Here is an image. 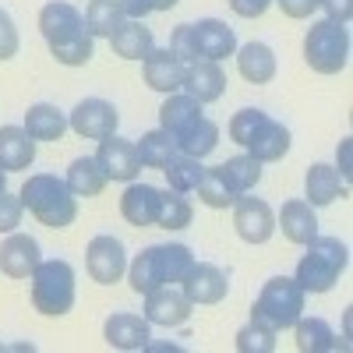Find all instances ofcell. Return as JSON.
<instances>
[{"mask_svg":"<svg viewBox=\"0 0 353 353\" xmlns=\"http://www.w3.org/2000/svg\"><path fill=\"white\" fill-rule=\"evenodd\" d=\"M21 205L32 212L43 226L50 230H64L78 219V198L68 188V181L53 173H32L28 181L21 184Z\"/></svg>","mask_w":353,"mask_h":353,"instance_id":"obj_1","label":"cell"},{"mask_svg":"<svg viewBox=\"0 0 353 353\" xmlns=\"http://www.w3.org/2000/svg\"><path fill=\"white\" fill-rule=\"evenodd\" d=\"M346 261H350V251L343 241L336 237H314L307 244V254L297 261V279L304 293H329L339 276L346 272Z\"/></svg>","mask_w":353,"mask_h":353,"instance_id":"obj_2","label":"cell"},{"mask_svg":"<svg viewBox=\"0 0 353 353\" xmlns=\"http://www.w3.org/2000/svg\"><path fill=\"white\" fill-rule=\"evenodd\" d=\"M304 297L307 293L301 290L297 279L272 276L269 283L261 286L258 301L251 307V318L261 321V325H269L272 332H286V329L297 325V318L304 314Z\"/></svg>","mask_w":353,"mask_h":353,"instance_id":"obj_3","label":"cell"},{"mask_svg":"<svg viewBox=\"0 0 353 353\" xmlns=\"http://www.w3.org/2000/svg\"><path fill=\"white\" fill-rule=\"evenodd\" d=\"M28 297H32V307L61 318L74 307V269L64 258L53 261H39V269L28 276Z\"/></svg>","mask_w":353,"mask_h":353,"instance_id":"obj_4","label":"cell"},{"mask_svg":"<svg viewBox=\"0 0 353 353\" xmlns=\"http://www.w3.org/2000/svg\"><path fill=\"white\" fill-rule=\"evenodd\" d=\"M304 61L318 74H339L350 64V28L332 18L314 21L304 36Z\"/></svg>","mask_w":353,"mask_h":353,"instance_id":"obj_5","label":"cell"},{"mask_svg":"<svg viewBox=\"0 0 353 353\" xmlns=\"http://www.w3.org/2000/svg\"><path fill=\"white\" fill-rule=\"evenodd\" d=\"M233 230L244 244H265L276 233V212L265 198L241 194L233 201Z\"/></svg>","mask_w":353,"mask_h":353,"instance_id":"obj_6","label":"cell"},{"mask_svg":"<svg viewBox=\"0 0 353 353\" xmlns=\"http://www.w3.org/2000/svg\"><path fill=\"white\" fill-rule=\"evenodd\" d=\"M85 269L103 286L121 283V276L128 272V251H124V244L117 237H110V233L92 237V244H88V251H85Z\"/></svg>","mask_w":353,"mask_h":353,"instance_id":"obj_7","label":"cell"},{"mask_svg":"<svg viewBox=\"0 0 353 353\" xmlns=\"http://www.w3.org/2000/svg\"><path fill=\"white\" fill-rule=\"evenodd\" d=\"M68 124H71V131L81 134V138L103 141V138L117 134L121 113H117V106L106 103V99H81V103L68 113Z\"/></svg>","mask_w":353,"mask_h":353,"instance_id":"obj_8","label":"cell"},{"mask_svg":"<svg viewBox=\"0 0 353 353\" xmlns=\"http://www.w3.org/2000/svg\"><path fill=\"white\" fill-rule=\"evenodd\" d=\"M191 301L181 286H159L152 293H145V318H149V325H166V329H176L184 325L191 318Z\"/></svg>","mask_w":353,"mask_h":353,"instance_id":"obj_9","label":"cell"},{"mask_svg":"<svg viewBox=\"0 0 353 353\" xmlns=\"http://www.w3.org/2000/svg\"><path fill=\"white\" fill-rule=\"evenodd\" d=\"M191 39H194V50H198V61L223 64L226 57L237 53V32L219 18H201L198 25H191Z\"/></svg>","mask_w":353,"mask_h":353,"instance_id":"obj_10","label":"cell"},{"mask_svg":"<svg viewBox=\"0 0 353 353\" xmlns=\"http://www.w3.org/2000/svg\"><path fill=\"white\" fill-rule=\"evenodd\" d=\"M103 339L110 350H121V353H131V350H145L149 346V318L145 314H131V311H117L106 318L103 325Z\"/></svg>","mask_w":353,"mask_h":353,"instance_id":"obj_11","label":"cell"},{"mask_svg":"<svg viewBox=\"0 0 353 353\" xmlns=\"http://www.w3.org/2000/svg\"><path fill=\"white\" fill-rule=\"evenodd\" d=\"M96 159H99V166L106 170L110 181H121V184H131L134 176L141 173V159H138L134 141L117 138V134H110V138H103V141H99Z\"/></svg>","mask_w":353,"mask_h":353,"instance_id":"obj_12","label":"cell"},{"mask_svg":"<svg viewBox=\"0 0 353 353\" xmlns=\"http://www.w3.org/2000/svg\"><path fill=\"white\" fill-rule=\"evenodd\" d=\"M43 261V251L36 244V237L28 233H8V241L0 244V272L11 279H28Z\"/></svg>","mask_w":353,"mask_h":353,"instance_id":"obj_13","label":"cell"},{"mask_svg":"<svg viewBox=\"0 0 353 353\" xmlns=\"http://www.w3.org/2000/svg\"><path fill=\"white\" fill-rule=\"evenodd\" d=\"M39 32L46 36V43H68V39H78L85 36V14L78 8H71L68 0H53L39 11Z\"/></svg>","mask_w":353,"mask_h":353,"instance_id":"obj_14","label":"cell"},{"mask_svg":"<svg viewBox=\"0 0 353 353\" xmlns=\"http://www.w3.org/2000/svg\"><path fill=\"white\" fill-rule=\"evenodd\" d=\"M181 290L188 293L191 304H219L230 293V279L219 265L212 261H194V269L188 272V279L181 283Z\"/></svg>","mask_w":353,"mask_h":353,"instance_id":"obj_15","label":"cell"},{"mask_svg":"<svg viewBox=\"0 0 353 353\" xmlns=\"http://www.w3.org/2000/svg\"><path fill=\"white\" fill-rule=\"evenodd\" d=\"M141 68H145V85L156 88V92H163V96L181 92V88H184L188 64L181 61V57H173L170 46H166V50H152V53L141 61Z\"/></svg>","mask_w":353,"mask_h":353,"instance_id":"obj_16","label":"cell"},{"mask_svg":"<svg viewBox=\"0 0 353 353\" xmlns=\"http://www.w3.org/2000/svg\"><path fill=\"white\" fill-rule=\"evenodd\" d=\"M159 201H163V191L159 188H152V184H128L124 188V194H121V216L131 223V226H138V230H145V226H156V219H159Z\"/></svg>","mask_w":353,"mask_h":353,"instance_id":"obj_17","label":"cell"},{"mask_svg":"<svg viewBox=\"0 0 353 353\" xmlns=\"http://www.w3.org/2000/svg\"><path fill=\"white\" fill-rule=\"evenodd\" d=\"M276 226L283 230V237H286L290 244L307 248V244L318 237V216H314V205H307V201H301V198L286 201L283 209H279V216H276Z\"/></svg>","mask_w":353,"mask_h":353,"instance_id":"obj_18","label":"cell"},{"mask_svg":"<svg viewBox=\"0 0 353 353\" xmlns=\"http://www.w3.org/2000/svg\"><path fill=\"white\" fill-rule=\"evenodd\" d=\"M181 92L194 96L201 106L205 103H216L223 92H226V74L216 61H194L188 64V74H184V88Z\"/></svg>","mask_w":353,"mask_h":353,"instance_id":"obj_19","label":"cell"},{"mask_svg":"<svg viewBox=\"0 0 353 353\" xmlns=\"http://www.w3.org/2000/svg\"><path fill=\"white\" fill-rule=\"evenodd\" d=\"M36 159V138L28 134L25 128H0V170L11 173V170H28Z\"/></svg>","mask_w":353,"mask_h":353,"instance_id":"obj_20","label":"cell"},{"mask_svg":"<svg viewBox=\"0 0 353 353\" xmlns=\"http://www.w3.org/2000/svg\"><path fill=\"white\" fill-rule=\"evenodd\" d=\"M110 46H113L117 57H124V61H145V57L156 50V39H152V28H145V21L128 18L110 36Z\"/></svg>","mask_w":353,"mask_h":353,"instance_id":"obj_21","label":"cell"},{"mask_svg":"<svg viewBox=\"0 0 353 353\" xmlns=\"http://www.w3.org/2000/svg\"><path fill=\"white\" fill-rule=\"evenodd\" d=\"M128 283L134 293H152L159 286H170L166 283V272H163V254H159V244L145 248L141 254H134V261L128 265Z\"/></svg>","mask_w":353,"mask_h":353,"instance_id":"obj_22","label":"cell"},{"mask_svg":"<svg viewBox=\"0 0 353 353\" xmlns=\"http://www.w3.org/2000/svg\"><path fill=\"white\" fill-rule=\"evenodd\" d=\"M21 128L32 134L36 141H61L71 124H68V113L57 110L53 103H36V106H28Z\"/></svg>","mask_w":353,"mask_h":353,"instance_id":"obj_23","label":"cell"},{"mask_svg":"<svg viewBox=\"0 0 353 353\" xmlns=\"http://www.w3.org/2000/svg\"><path fill=\"white\" fill-rule=\"evenodd\" d=\"M198 121H201V103L188 92H170L166 103L159 106V128L170 134H184Z\"/></svg>","mask_w":353,"mask_h":353,"instance_id":"obj_24","label":"cell"},{"mask_svg":"<svg viewBox=\"0 0 353 353\" xmlns=\"http://www.w3.org/2000/svg\"><path fill=\"white\" fill-rule=\"evenodd\" d=\"M244 149H248V156H254L258 163H276V159H283V156L290 152V128L269 117V121L261 124V131L244 145Z\"/></svg>","mask_w":353,"mask_h":353,"instance_id":"obj_25","label":"cell"},{"mask_svg":"<svg viewBox=\"0 0 353 353\" xmlns=\"http://www.w3.org/2000/svg\"><path fill=\"white\" fill-rule=\"evenodd\" d=\"M343 194H346V184L339 181V173L332 166L314 163L307 170V176H304V198H307V205H314V209H318V205H332Z\"/></svg>","mask_w":353,"mask_h":353,"instance_id":"obj_26","label":"cell"},{"mask_svg":"<svg viewBox=\"0 0 353 353\" xmlns=\"http://www.w3.org/2000/svg\"><path fill=\"white\" fill-rule=\"evenodd\" d=\"M237 68L251 85H265L276 78V53L265 43H244L237 46Z\"/></svg>","mask_w":353,"mask_h":353,"instance_id":"obj_27","label":"cell"},{"mask_svg":"<svg viewBox=\"0 0 353 353\" xmlns=\"http://www.w3.org/2000/svg\"><path fill=\"white\" fill-rule=\"evenodd\" d=\"M124 21H128V14H124L121 0H88L85 28H88V36H92V39H110Z\"/></svg>","mask_w":353,"mask_h":353,"instance_id":"obj_28","label":"cell"},{"mask_svg":"<svg viewBox=\"0 0 353 353\" xmlns=\"http://www.w3.org/2000/svg\"><path fill=\"white\" fill-rule=\"evenodd\" d=\"M134 149H138L141 166H149V170H163L170 159L181 156L176 134H170V131H163V128H156V131H149V134H141V138L134 141Z\"/></svg>","mask_w":353,"mask_h":353,"instance_id":"obj_29","label":"cell"},{"mask_svg":"<svg viewBox=\"0 0 353 353\" xmlns=\"http://www.w3.org/2000/svg\"><path fill=\"white\" fill-rule=\"evenodd\" d=\"M68 188L74 191V198H92V194H99L103 188H106V170L99 166V159L96 156H78L71 166H68Z\"/></svg>","mask_w":353,"mask_h":353,"instance_id":"obj_30","label":"cell"},{"mask_svg":"<svg viewBox=\"0 0 353 353\" xmlns=\"http://www.w3.org/2000/svg\"><path fill=\"white\" fill-rule=\"evenodd\" d=\"M293 332H297V350L301 353H332L339 346V336L332 332V325L325 318H304L301 314Z\"/></svg>","mask_w":353,"mask_h":353,"instance_id":"obj_31","label":"cell"},{"mask_svg":"<svg viewBox=\"0 0 353 353\" xmlns=\"http://www.w3.org/2000/svg\"><path fill=\"white\" fill-rule=\"evenodd\" d=\"M176 145H181V156H194V159H205L216 145H219V124L201 117L198 124H191L184 134H176Z\"/></svg>","mask_w":353,"mask_h":353,"instance_id":"obj_32","label":"cell"},{"mask_svg":"<svg viewBox=\"0 0 353 353\" xmlns=\"http://www.w3.org/2000/svg\"><path fill=\"white\" fill-rule=\"evenodd\" d=\"M261 166L265 163H258L254 156H233V159H226L223 166H216L219 173H223V181L237 191V194H248V191H254L258 188V181H261Z\"/></svg>","mask_w":353,"mask_h":353,"instance_id":"obj_33","label":"cell"},{"mask_svg":"<svg viewBox=\"0 0 353 353\" xmlns=\"http://www.w3.org/2000/svg\"><path fill=\"white\" fill-rule=\"evenodd\" d=\"M163 173H166V184H170L173 191L191 194V191L201 184L205 166H201V159H194V156H176V159H170V163L163 166Z\"/></svg>","mask_w":353,"mask_h":353,"instance_id":"obj_34","label":"cell"},{"mask_svg":"<svg viewBox=\"0 0 353 353\" xmlns=\"http://www.w3.org/2000/svg\"><path fill=\"white\" fill-rule=\"evenodd\" d=\"M191 216H194V209H191L188 194L166 188V191H163V201H159V219H156V226H163V230H184V226H191Z\"/></svg>","mask_w":353,"mask_h":353,"instance_id":"obj_35","label":"cell"},{"mask_svg":"<svg viewBox=\"0 0 353 353\" xmlns=\"http://www.w3.org/2000/svg\"><path fill=\"white\" fill-rule=\"evenodd\" d=\"M194 194L201 198V205H209V209H233V201L241 198L223 181L219 170H205V176H201V184L194 188Z\"/></svg>","mask_w":353,"mask_h":353,"instance_id":"obj_36","label":"cell"},{"mask_svg":"<svg viewBox=\"0 0 353 353\" xmlns=\"http://www.w3.org/2000/svg\"><path fill=\"white\" fill-rule=\"evenodd\" d=\"M159 254H163V272H166V283L170 286H181L188 279V272L194 269V254L188 244H159Z\"/></svg>","mask_w":353,"mask_h":353,"instance_id":"obj_37","label":"cell"},{"mask_svg":"<svg viewBox=\"0 0 353 353\" xmlns=\"http://www.w3.org/2000/svg\"><path fill=\"white\" fill-rule=\"evenodd\" d=\"M276 336L279 332H272L269 325H261V321H248V325L233 336V346H237L241 353H272L276 350Z\"/></svg>","mask_w":353,"mask_h":353,"instance_id":"obj_38","label":"cell"},{"mask_svg":"<svg viewBox=\"0 0 353 353\" xmlns=\"http://www.w3.org/2000/svg\"><path fill=\"white\" fill-rule=\"evenodd\" d=\"M50 57L57 64H64V68H81L92 61V36H78V39H68V43H53L50 46Z\"/></svg>","mask_w":353,"mask_h":353,"instance_id":"obj_39","label":"cell"},{"mask_svg":"<svg viewBox=\"0 0 353 353\" xmlns=\"http://www.w3.org/2000/svg\"><path fill=\"white\" fill-rule=\"evenodd\" d=\"M269 121V113L265 110H254V106H248V110H241V113H233V121H230V128H226V134H230V141H237V145H248L258 131H261V124Z\"/></svg>","mask_w":353,"mask_h":353,"instance_id":"obj_40","label":"cell"},{"mask_svg":"<svg viewBox=\"0 0 353 353\" xmlns=\"http://www.w3.org/2000/svg\"><path fill=\"white\" fill-rule=\"evenodd\" d=\"M21 216H25L21 198L0 191V233H14V230L21 226Z\"/></svg>","mask_w":353,"mask_h":353,"instance_id":"obj_41","label":"cell"},{"mask_svg":"<svg viewBox=\"0 0 353 353\" xmlns=\"http://www.w3.org/2000/svg\"><path fill=\"white\" fill-rule=\"evenodd\" d=\"M170 53L181 57L184 64H194V61H198V50H194V39H191V25H176V28H173Z\"/></svg>","mask_w":353,"mask_h":353,"instance_id":"obj_42","label":"cell"},{"mask_svg":"<svg viewBox=\"0 0 353 353\" xmlns=\"http://www.w3.org/2000/svg\"><path fill=\"white\" fill-rule=\"evenodd\" d=\"M18 53V28L11 21V14L0 8V61H11Z\"/></svg>","mask_w":353,"mask_h":353,"instance_id":"obj_43","label":"cell"},{"mask_svg":"<svg viewBox=\"0 0 353 353\" xmlns=\"http://www.w3.org/2000/svg\"><path fill=\"white\" fill-rule=\"evenodd\" d=\"M336 173H339L343 184H350V176H353V138L339 141V149H336Z\"/></svg>","mask_w":353,"mask_h":353,"instance_id":"obj_44","label":"cell"},{"mask_svg":"<svg viewBox=\"0 0 353 353\" xmlns=\"http://www.w3.org/2000/svg\"><path fill=\"white\" fill-rule=\"evenodd\" d=\"M318 8L325 11V18H332L339 25H350V18H353V0H318Z\"/></svg>","mask_w":353,"mask_h":353,"instance_id":"obj_45","label":"cell"},{"mask_svg":"<svg viewBox=\"0 0 353 353\" xmlns=\"http://www.w3.org/2000/svg\"><path fill=\"white\" fill-rule=\"evenodd\" d=\"M272 4H279L290 18H311L318 11V0H272Z\"/></svg>","mask_w":353,"mask_h":353,"instance_id":"obj_46","label":"cell"},{"mask_svg":"<svg viewBox=\"0 0 353 353\" xmlns=\"http://www.w3.org/2000/svg\"><path fill=\"white\" fill-rule=\"evenodd\" d=\"M230 8L241 18H261L265 11H269V0H230Z\"/></svg>","mask_w":353,"mask_h":353,"instance_id":"obj_47","label":"cell"},{"mask_svg":"<svg viewBox=\"0 0 353 353\" xmlns=\"http://www.w3.org/2000/svg\"><path fill=\"white\" fill-rule=\"evenodd\" d=\"M121 4H124V14H128V18H138V21H145V14L156 11L152 0H121Z\"/></svg>","mask_w":353,"mask_h":353,"instance_id":"obj_48","label":"cell"},{"mask_svg":"<svg viewBox=\"0 0 353 353\" xmlns=\"http://www.w3.org/2000/svg\"><path fill=\"white\" fill-rule=\"evenodd\" d=\"M152 8L156 11H170V8H176V0H152Z\"/></svg>","mask_w":353,"mask_h":353,"instance_id":"obj_49","label":"cell"},{"mask_svg":"<svg viewBox=\"0 0 353 353\" xmlns=\"http://www.w3.org/2000/svg\"><path fill=\"white\" fill-rule=\"evenodd\" d=\"M343 336L350 339V307H346V314H343Z\"/></svg>","mask_w":353,"mask_h":353,"instance_id":"obj_50","label":"cell"},{"mask_svg":"<svg viewBox=\"0 0 353 353\" xmlns=\"http://www.w3.org/2000/svg\"><path fill=\"white\" fill-rule=\"evenodd\" d=\"M4 184H8V173H4V170H0V191H8Z\"/></svg>","mask_w":353,"mask_h":353,"instance_id":"obj_51","label":"cell"},{"mask_svg":"<svg viewBox=\"0 0 353 353\" xmlns=\"http://www.w3.org/2000/svg\"><path fill=\"white\" fill-rule=\"evenodd\" d=\"M0 350H8V346H4V343H0Z\"/></svg>","mask_w":353,"mask_h":353,"instance_id":"obj_52","label":"cell"},{"mask_svg":"<svg viewBox=\"0 0 353 353\" xmlns=\"http://www.w3.org/2000/svg\"><path fill=\"white\" fill-rule=\"evenodd\" d=\"M269 4H272V0H269Z\"/></svg>","mask_w":353,"mask_h":353,"instance_id":"obj_53","label":"cell"}]
</instances>
